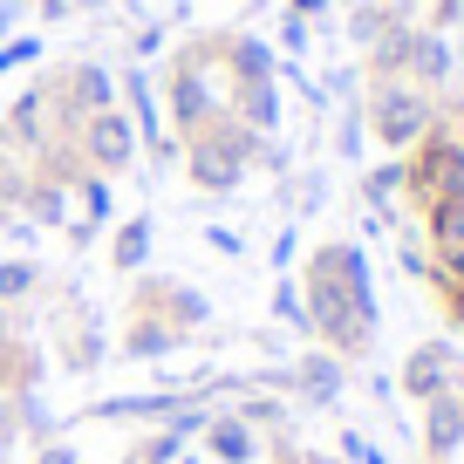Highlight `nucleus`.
I'll return each mask as SVG.
<instances>
[{
	"instance_id": "f257e3e1",
	"label": "nucleus",
	"mask_w": 464,
	"mask_h": 464,
	"mask_svg": "<svg viewBox=\"0 0 464 464\" xmlns=\"http://www.w3.org/2000/svg\"><path fill=\"white\" fill-rule=\"evenodd\" d=\"M307 328L328 334L342 355H362L376 334V301H369V266L355 246H321L307 260Z\"/></svg>"
},
{
	"instance_id": "f03ea898",
	"label": "nucleus",
	"mask_w": 464,
	"mask_h": 464,
	"mask_svg": "<svg viewBox=\"0 0 464 464\" xmlns=\"http://www.w3.org/2000/svg\"><path fill=\"white\" fill-rule=\"evenodd\" d=\"M212 116H226V96H218V48L212 42H185L164 69V130L191 137L205 130Z\"/></svg>"
},
{
	"instance_id": "7ed1b4c3",
	"label": "nucleus",
	"mask_w": 464,
	"mask_h": 464,
	"mask_svg": "<svg viewBox=\"0 0 464 464\" xmlns=\"http://www.w3.org/2000/svg\"><path fill=\"white\" fill-rule=\"evenodd\" d=\"M185 178L198 191H239V178L253 171V164H260V137L246 130V123H232V116H212V123H205V130H191L185 137Z\"/></svg>"
},
{
	"instance_id": "20e7f679",
	"label": "nucleus",
	"mask_w": 464,
	"mask_h": 464,
	"mask_svg": "<svg viewBox=\"0 0 464 464\" xmlns=\"http://www.w3.org/2000/svg\"><path fill=\"white\" fill-rule=\"evenodd\" d=\"M96 110H116V69L110 62H69V69H55L48 75V116H55V130L69 137L82 116H96Z\"/></svg>"
},
{
	"instance_id": "39448f33",
	"label": "nucleus",
	"mask_w": 464,
	"mask_h": 464,
	"mask_svg": "<svg viewBox=\"0 0 464 464\" xmlns=\"http://www.w3.org/2000/svg\"><path fill=\"white\" fill-rule=\"evenodd\" d=\"M69 144H75V158H82V171H96V178H123L137 158H144V137H137V123L123 110L82 116L69 130Z\"/></svg>"
},
{
	"instance_id": "423d86ee",
	"label": "nucleus",
	"mask_w": 464,
	"mask_h": 464,
	"mask_svg": "<svg viewBox=\"0 0 464 464\" xmlns=\"http://www.w3.org/2000/svg\"><path fill=\"white\" fill-rule=\"evenodd\" d=\"M130 314H158V321H171V328L198 334L205 314H212V301H205L198 287H185V280H171V274H144V287L130 294Z\"/></svg>"
},
{
	"instance_id": "0eeeda50",
	"label": "nucleus",
	"mask_w": 464,
	"mask_h": 464,
	"mask_svg": "<svg viewBox=\"0 0 464 464\" xmlns=\"http://www.w3.org/2000/svg\"><path fill=\"white\" fill-rule=\"evenodd\" d=\"M191 396H198V390H185V382H164V390H130V396H96V403L82 410V423H171Z\"/></svg>"
},
{
	"instance_id": "6e6552de",
	"label": "nucleus",
	"mask_w": 464,
	"mask_h": 464,
	"mask_svg": "<svg viewBox=\"0 0 464 464\" xmlns=\"http://www.w3.org/2000/svg\"><path fill=\"white\" fill-rule=\"evenodd\" d=\"M185 342H191V334H185V328H171V321H158V314H130V321H123V334H116V355H123V362H171Z\"/></svg>"
},
{
	"instance_id": "1a4fd4ad",
	"label": "nucleus",
	"mask_w": 464,
	"mask_h": 464,
	"mask_svg": "<svg viewBox=\"0 0 464 464\" xmlns=\"http://www.w3.org/2000/svg\"><path fill=\"white\" fill-rule=\"evenodd\" d=\"M116 110L137 123V137H164V102H158V82H150L144 62H130V69H116Z\"/></svg>"
},
{
	"instance_id": "9d476101",
	"label": "nucleus",
	"mask_w": 464,
	"mask_h": 464,
	"mask_svg": "<svg viewBox=\"0 0 464 464\" xmlns=\"http://www.w3.org/2000/svg\"><path fill=\"white\" fill-rule=\"evenodd\" d=\"M102 355H110V342H102L96 307H69V328H62V369H69V376H89V369H102Z\"/></svg>"
},
{
	"instance_id": "9b49d317",
	"label": "nucleus",
	"mask_w": 464,
	"mask_h": 464,
	"mask_svg": "<svg viewBox=\"0 0 464 464\" xmlns=\"http://www.w3.org/2000/svg\"><path fill=\"white\" fill-rule=\"evenodd\" d=\"M198 437H205V450H212L218 464H253L260 458V430H253L239 410H212V423H205Z\"/></svg>"
},
{
	"instance_id": "f8f14e48",
	"label": "nucleus",
	"mask_w": 464,
	"mask_h": 464,
	"mask_svg": "<svg viewBox=\"0 0 464 464\" xmlns=\"http://www.w3.org/2000/svg\"><path fill=\"white\" fill-rule=\"evenodd\" d=\"M150 246H158V218H150V212L116 218V232H110V266H116L123 280H130V274H144Z\"/></svg>"
},
{
	"instance_id": "ddd939ff",
	"label": "nucleus",
	"mask_w": 464,
	"mask_h": 464,
	"mask_svg": "<svg viewBox=\"0 0 464 464\" xmlns=\"http://www.w3.org/2000/svg\"><path fill=\"white\" fill-rule=\"evenodd\" d=\"M21 212L34 218V226H69L75 218V198H69V178L62 171H42V164H34V178H28V198H21Z\"/></svg>"
},
{
	"instance_id": "4468645a",
	"label": "nucleus",
	"mask_w": 464,
	"mask_h": 464,
	"mask_svg": "<svg viewBox=\"0 0 464 464\" xmlns=\"http://www.w3.org/2000/svg\"><path fill=\"white\" fill-rule=\"evenodd\" d=\"M226 116H232V123H246L253 137H274L280 130V89L274 82H239L226 96Z\"/></svg>"
},
{
	"instance_id": "2eb2a0df",
	"label": "nucleus",
	"mask_w": 464,
	"mask_h": 464,
	"mask_svg": "<svg viewBox=\"0 0 464 464\" xmlns=\"http://www.w3.org/2000/svg\"><path fill=\"white\" fill-rule=\"evenodd\" d=\"M417 130H423V102L410 89H382L376 96V137L382 144H410Z\"/></svg>"
},
{
	"instance_id": "dca6fc26",
	"label": "nucleus",
	"mask_w": 464,
	"mask_h": 464,
	"mask_svg": "<svg viewBox=\"0 0 464 464\" xmlns=\"http://www.w3.org/2000/svg\"><path fill=\"white\" fill-rule=\"evenodd\" d=\"M34 294H42V260H34V253H7V260H0V307H28Z\"/></svg>"
},
{
	"instance_id": "f3484780",
	"label": "nucleus",
	"mask_w": 464,
	"mask_h": 464,
	"mask_svg": "<svg viewBox=\"0 0 464 464\" xmlns=\"http://www.w3.org/2000/svg\"><path fill=\"white\" fill-rule=\"evenodd\" d=\"M287 382L307 396V403H334V396H342V362H334V355H301Z\"/></svg>"
},
{
	"instance_id": "a211bd4d",
	"label": "nucleus",
	"mask_w": 464,
	"mask_h": 464,
	"mask_svg": "<svg viewBox=\"0 0 464 464\" xmlns=\"http://www.w3.org/2000/svg\"><path fill=\"white\" fill-rule=\"evenodd\" d=\"M69 198H75V218H89V226H110L116 218V191H110V178H96V171H75Z\"/></svg>"
},
{
	"instance_id": "6ab92c4d",
	"label": "nucleus",
	"mask_w": 464,
	"mask_h": 464,
	"mask_svg": "<svg viewBox=\"0 0 464 464\" xmlns=\"http://www.w3.org/2000/svg\"><path fill=\"white\" fill-rule=\"evenodd\" d=\"M444 376H450V355H444V348H417L410 369H403V382L417 396H437V390H444Z\"/></svg>"
},
{
	"instance_id": "aec40b11",
	"label": "nucleus",
	"mask_w": 464,
	"mask_h": 464,
	"mask_svg": "<svg viewBox=\"0 0 464 464\" xmlns=\"http://www.w3.org/2000/svg\"><path fill=\"white\" fill-rule=\"evenodd\" d=\"M185 444H191V437H178L171 430V423H150V430L144 437H137V458H144V464H178V458H185Z\"/></svg>"
},
{
	"instance_id": "412c9836",
	"label": "nucleus",
	"mask_w": 464,
	"mask_h": 464,
	"mask_svg": "<svg viewBox=\"0 0 464 464\" xmlns=\"http://www.w3.org/2000/svg\"><path fill=\"white\" fill-rule=\"evenodd\" d=\"M28 178H34V164H28V158L0 150V205H7V212H21V198H28Z\"/></svg>"
},
{
	"instance_id": "4be33fe9",
	"label": "nucleus",
	"mask_w": 464,
	"mask_h": 464,
	"mask_svg": "<svg viewBox=\"0 0 464 464\" xmlns=\"http://www.w3.org/2000/svg\"><path fill=\"white\" fill-rule=\"evenodd\" d=\"M464 437V403H430V444L450 450Z\"/></svg>"
},
{
	"instance_id": "5701e85b",
	"label": "nucleus",
	"mask_w": 464,
	"mask_h": 464,
	"mask_svg": "<svg viewBox=\"0 0 464 464\" xmlns=\"http://www.w3.org/2000/svg\"><path fill=\"white\" fill-rule=\"evenodd\" d=\"M102 0H34V21H48V28H62V21H75V14H96Z\"/></svg>"
},
{
	"instance_id": "b1692460",
	"label": "nucleus",
	"mask_w": 464,
	"mask_h": 464,
	"mask_svg": "<svg viewBox=\"0 0 464 464\" xmlns=\"http://www.w3.org/2000/svg\"><path fill=\"white\" fill-rule=\"evenodd\" d=\"M21 62H42V34H28V28H21L14 42H0V75L21 69Z\"/></svg>"
},
{
	"instance_id": "393cba45",
	"label": "nucleus",
	"mask_w": 464,
	"mask_h": 464,
	"mask_svg": "<svg viewBox=\"0 0 464 464\" xmlns=\"http://www.w3.org/2000/svg\"><path fill=\"white\" fill-rule=\"evenodd\" d=\"M274 314L287 321V328H307V301H301V287H294V280H280V287H274Z\"/></svg>"
},
{
	"instance_id": "a878e982",
	"label": "nucleus",
	"mask_w": 464,
	"mask_h": 464,
	"mask_svg": "<svg viewBox=\"0 0 464 464\" xmlns=\"http://www.w3.org/2000/svg\"><path fill=\"white\" fill-rule=\"evenodd\" d=\"M28 464H82V450H75L69 437H48V444H34Z\"/></svg>"
},
{
	"instance_id": "bb28decb",
	"label": "nucleus",
	"mask_w": 464,
	"mask_h": 464,
	"mask_svg": "<svg viewBox=\"0 0 464 464\" xmlns=\"http://www.w3.org/2000/svg\"><path fill=\"white\" fill-rule=\"evenodd\" d=\"M62 232H69V246H75V253H89V246L102 239V226H89V218H69Z\"/></svg>"
},
{
	"instance_id": "cd10ccee",
	"label": "nucleus",
	"mask_w": 464,
	"mask_h": 464,
	"mask_svg": "<svg viewBox=\"0 0 464 464\" xmlns=\"http://www.w3.org/2000/svg\"><path fill=\"white\" fill-rule=\"evenodd\" d=\"M21 14H28V0H0V42L21 34Z\"/></svg>"
},
{
	"instance_id": "c85d7f7f",
	"label": "nucleus",
	"mask_w": 464,
	"mask_h": 464,
	"mask_svg": "<svg viewBox=\"0 0 464 464\" xmlns=\"http://www.w3.org/2000/svg\"><path fill=\"white\" fill-rule=\"evenodd\" d=\"M280 48H287V55H301V48H307V21H301V14L280 21Z\"/></svg>"
},
{
	"instance_id": "c756f323",
	"label": "nucleus",
	"mask_w": 464,
	"mask_h": 464,
	"mask_svg": "<svg viewBox=\"0 0 464 464\" xmlns=\"http://www.w3.org/2000/svg\"><path fill=\"white\" fill-rule=\"evenodd\" d=\"M164 34H171L164 21H144V34H137V62H144V55H158V48H164Z\"/></svg>"
},
{
	"instance_id": "7c9ffc66",
	"label": "nucleus",
	"mask_w": 464,
	"mask_h": 464,
	"mask_svg": "<svg viewBox=\"0 0 464 464\" xmlns=\"http://www.w3.org/2000/svg\"><path fill=\"white\" fill-rule=\"evenodd\" d=\"M205 246H218V253H246V246H239V232H226V226H205Z\"/></svg>"
},
{
	"instance_id": "2f4dec72",
	"label": "nucleus",
	"mask_w": 464,
	"mask_h": 464,
	"mask_svg": "<svg viewBox=\"0 0 464 464\" xmlns=\"http://www.w3.org/2000/svg\"><path fill=\"white\" fill-rule=\"evenodd\" d=\"M342 450H348L355 464H382V450H376V444H362V437H342Z\"/></svg>"
},
{
	"instance_id": "473e14b6",
	"label": "nucleus",
	"mask_w": 464,
	"mask_h": 464,
	"mask_svg": "<svg viewBox=\"0 0 464 464\" xmlns=\"http://www.w3.org/2000/svg\"><path fill=\"white\" fill-rule=\"evenodd\" d=\"M287 14H301V21H314V14H321V0H294Z\"/></svg>"
},
{
	"instance_id": "72a5a7b5",
	"label": "nucleus",
	"mask_w": 464,
	"mask_h": 464,
	"mask_svg": "<svg viewBox=\"0 0 464 464\" xmlns=\"http://www.w3.org/2000/svg\"><path fill=\"white\" fill-rule=\"evenodd\" d=\"M123 464H144V458H137V450H130V458H123Z\"/></svg>"
},
{
	"instance_id": "f704fd0d",
	"label": "nucleus",
	"mask_w": 464,
	"mask_h": 464,
	"mask_svg": "<svg viewBox=\"0 0 464 464\" xmlns=\"http://www.w3.org/2000/svg\"><path fill=\"white\" fill-rule=\"evenodd\" d=\"M0 218H7V205H0Z\"/></svg>"
}]
</instances>
